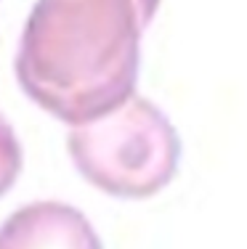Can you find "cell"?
<instances>
[{
  "mask_svg": "<svg viewBox=\"0 0 247 249\" xmlns=\"http://www.w3.org/2000/svg\"><path fill=\"white\" fill-rule=\"evenodd\" d=\"M96 16L91 0H38L16 53L21 90L69 124L98 109L104 24Z\"/></svg>",
  "mask_w": 247,
  "mask_h": 249,
  "instance_id": "obj_1",
  "label": "cell"
},
{
  "mask_svg": "<svg viewBox=\"0 0 247 249\" xmlns=\"http://www.w3.org/2000/svg\"><path fill=\"white\" fill-rule=\"evenodd\" d=\"M0 249H98V244L75 207L35 201L0 225Z\"/></svg>",
  "mask_w": 247,
  "mask_h": 249,
  "instance_id": "obj_2",
  "label": "cell"
},
{
  "mask_svg": "<svg viewBox=\"0 0 247 249\" xmlns=\"http://www.w3.org/2000/svg\"><path fill=\"white\" fill-rule=\"evenodd\" d=\"M21 173V146L14 127L0 114V196L8 194V188L16 183Z\"/></svg>",
  "mask_w": 247,
  "mask_h": 249,
  "instance_id": "obj_3",
  "label": "cell"
}]
</instances>
